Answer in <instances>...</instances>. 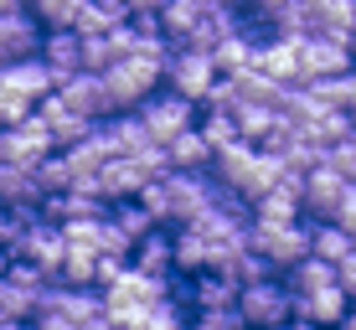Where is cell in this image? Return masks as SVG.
I'll return each mask as SVG.
<instances>
[{
	"instance_id": "40",
	"label": "cell",
	"mask_w": 356,
	"mask_h": 330,
	"mask_svg": "<svg viewBox=\"0 0 356 330\" xmlns=\"http://www.w3.org/2000/svg\"><path fill=\"white\" fill-rule=\"evenodd\" d=\"M351 72H356V36H351Z\"/></svg>"
},
{
	"instance_id": "12",
	"label": "cell",
	"mask_w": 356,
	"mask_h": 330,
	"mask_svg": "<svg viewBox=\"0 0 356 330\" xmlns=\"http://www.w3.org/2000/svg\"><path fill=\"white\" fill-rule=\"evenodd\" d=\"M36 119L47 124V134H52L57 150H72L78 140H88V134H93V119H88V114H78V108H72L63 93H52V99L36 104Z\"/></svg>"
},
{
	"instance_id": "36",
	"label": "cell",
	"mask_w": 356,
	"mask_h": 330,
	"mask_svg": "<svg viewBox=\"0 0 356 330\" xmlns=\"http://www.w3.org/2000/svg\"><path fill=\"white\" fill-rule=\"evenodd\" d=\"M6 10H31V0H0V16Z\"/></svg>"
},
{
	"instance_id": "38",
	"label": "cell",
	"mask_w": 356,
	"mask_h": 330,
	"mask_svg": "<svg viewBox=\"0 0 356 330\" xmlns=\"http://www.w3.org/2000/svg\"><path fill=\"white\" fill-rule=\"evenodd\" d=\"M341 330H356V304H351V315H346V320H341Z\"/></svg>"
},
{
	"instance_id": "35",
	"label": "cell",
	"mask_w": 356,
	"mask_h": 330,
	"mask_svg": "<svg viewBox=\"0 0 356 330\" xmlns=\"http://www.w3.org/2000/svg\"><path fill=\"white\" fill-rule=\"evenodd\" d=\"M124 6H129V16H161L165 0H124Z\"/></svg>"
},
{
	"instance_id": "18",
	"label": "cell",
	"mask_w": 356,
	"mask_h": 330,
	"mask_svg": "<svg viewBox=\"0 0 356 330\" xmlns=\"http://www.w3.org/2000/svg\"><path fill=\"white\" fill-rule=\"evenodd\" d=\"M57 93H63L78 114H88L93 124H98V119H114V108H108V88H104V72H78V78H67Z\"/></svg>"
},
{
	"instance_id": "14",
	"label": "cell",
	"mask_w": 356,
	"mask_h": 330,
	"mask_svg": "<svg viewBox=\"0 0 356 330\" xmlns=\"http://www.w3.org/2000/svg\"><path fill=\"white\" fill-rule=\"evenodd\" d=\"M300 186H305V176H294V170H289L274 191H264V197L253 201V222H305Z\"/></svg>"
},
{
	"instance_id": "7",
	"label": "cell",
	"mask_w": 356,
	"mask_h": 330,
	"mask_svg": "<svg viewBox=\"0 0 356 330\" xmlns=\"http://www.w3.org/2000/svg\"><path fill=\"white\" fill-rule=\"evenodd\" d=\"M300 72L305 83H325V78H346L351 72V36H300Z\"/></svg>"
},
{
	"instance_id": "4",
	"label": "cell",
	"mask_w": 356,
	"mask_h": 330,
	"mask_svg": "<svg viewBox=\"0 0 356 330\" xmlns=\"http://www.w3.org/2000/svg\"><path fill=\"white\" fill-rule=\"evenodd\" d=\"M238 315L248 320V330H284L294 325V295L284 284V274H268L259 284H243Z\"/></svg>"
},
{
	"instance_id": "6",
	"label": "cell",
	"mask_w": 356,
	"mask_h": 330,
	"mask_svg": "<svg viewBox=\"0 0 356 330\" xmlns=\"http://www.w3.org/2000/svg\"><path fill=\"white\" fill-rule=\"evenodd\" d=\"M217 83H222V72H217L212 52H186V47L170 52V63H165V88L170 93H181V99H191L196 108H207Z\"/></svg>"
},
{
	"instance_id": "23",
	"label": "cell",
	"mask_w": 356,
	"mask_h": 330,
	"mask_svg": "<svg viewBox=\"0 0 356 330\" xmlns=\"http://www.w3.org/2000/svg\"><path fill=\"white\" fill-rule=\"evenodd\" d=\"M36 310H42V295L21 289L16 279H0V325H26L36 320Z\"/></svg>"
},
{
	"instance_id": "27",
	"label": "cell",
	"mask_w": 356,
	"mask_h": 330,
	"mask_svg": "<svg viewBox=\"0 0 356 330\" xmlns=\"http://www.w3.org/2000/svg\"><path fill=\"white\" fill-rule=\"evenodd\" d=\"M108 134H114V150L119 155H145L155 145L140 114H114V119H108Z\"/></svg>"
},
{
	"instance_id": "31",
	"label": "cell",
	"mask_w": 356,
	"mask_h": 330,
	"mask_svg": "<svg viewBox=\"0 0 356 330\" xmlns=\"http://www.w3.org/2000/svg\"><path fill=\"white\" fill-rule=\"evenodd\" d=\"M36 114V108L21 99L16 88H6V83H0V129H16V124H26V119Z\"/></svg>"
},
{
	"instance_id": "21",
	"label": "cell",
	"mask_w": 356,
	"mask_h": 330,
	"mask_svg": "<svg viewBox=\"0 0 356 330\" xmlns=\"http://www.w3.org/2000/svg\"><path fill=\"white\" fill-rule=\"evenodd\" d=\"M202 16H207L202 0H165L161 6V31L170 36V47H181L196 26H202Z\"/></svg>"
},
{
	"instance_id": "28",
	"label": "cell",
	"mask_w": 356,
	"mask_h": 330,
	"mask_svg": "<svg viewBox=\"0 0 356 330\" xmlns=\"http://www.w3.org/2000/svg\"><path fill=\"white\" fill-rule=\"evenodd\" d=\"M88 0H31V16L42 21V31H72Z\"/></svg>"
},
{
	"instance_id": "1",
	"label": "cell",
	"mask_w": 356,
	"mask_h": 330,
	"mask_svg": "<svg viewBox=\"0 0 356 330\" xmlns=\"http://www.w3.org/2000/svg\"><path fill=\"white\" fill-rule=\"evenodd\" d=\"M104 88H108V108H114V114H134L150 93L165 88V63L129 52V57H119V63L104 72Z\"/></svg>"
},
{
	"instance_id": "8",
	"label": "cell",
	"mask_w": 356,
	"mask_h": 330,
	"mask_svg": "<svg viewBox=\"0 0 356 330\" xmlns=\"http://www.w3.org/2000/svg\"><path fill=\"white\" fill-rule=\"evenodd\" d=\"M346 197H351V181L341 176V170H330V165L305 170L300 201H305V217H310V222H336V212H341Z\"/></svg>"
},
{
	"instance_id": "16",
	"label": "cell",
	"mask_w": 356,
	"mask_h": 330,
	"mask_svg": "<svg viewBox=\"0 0 356 330\" xmlns=\"http://www.w3.org/2000/svg\"><path fill=\"white\" fill-rule=\"evenodd\" d=\"M253 67H264L268 78L284 83V88H300L305 83V72H300V36H274V42H264Z\"/></svg>"
},
{
	"instance_id": "15",
	"label": "cell",
	"mask_w": 356,
	"mask_h": 330,
	"mask_svg": "<svg viewBox=\"0 0 356 330\" xmlns=\"http://www.w3.org/2000/svg\"><path fill=\"white\" fill-rule=\"evenodd\" d=\"M0 83H6V88H16L21 99H26L31 108L42 104V99H52L57 93V72L42 63V57H26V63H10L6 72H0Z\"/></svg>"
},
{
	"instance_id": "33",
	"label": "cell",
	"mask_w": 356,
	"mask_h": 330,
	"mask_svg": "<svg viewBox=\"0 0 356 330\" xmlns=\"http://www.w3.org/2000/svg\"><path fill=\"white\" fill-rule=\"evenodd\" d=\"M336 227H341V232H346V238L356 242V186H351V197L341 201V212H336Z\"/></svg>"
},
{
	"instance_id": "37",
	"label": "cell",
	"mask_w": 356,
	"mask_h": 330,
	"mask_svg": "<svg viewBox=\"0 0 356 330\" xmlns=\"http://www.w3.org/2000/svg\"><path fill=\"white\" fill-rule=\"evenodd\" d=\"M6 274H10V253L0 248V279H6Z\"/></svg>"
},
{
	"instance_id": "20",
	"label": "cell",
	"mask_w": 356,
	"mask_h": 330,
	"mask_svg": "<svg viewBox=\"0 0 356 330\" xmlns=\"http://www.w3.org/2000/svg\"><path fill=\"white\" fill-rule=\"evenodd\" d=\"M222 114H232L238 134L248 145H259V150L274 140V129H279V108H268V104H232V108H222Z\"/></svg>"
},
{
	"instance_id": "26",
	"label": "cell",
	"mask_w": 356,
	"mask_h": 330,
	"mask_svg": "<svg viewBox=\"0 0 356 330\" xmlns=\"http://www.w3.org/2000/svg\"><path fill=\"white\" fill-rule=\"evenodd\" d=\"M108 222H114L119 232H124V238H129V242H140V238H150V232H155V227H161V222H155V217H150V212H145V201H140V197H134V201H114V206H108Z\"/></svg>"
},
{
	"instance_id": "9",
	"label": "cell",
	"mask_w": 356,
	"mask_h": 330,
	"mask_svg": "<svg viewBox=\"0 0 356 330\" xmlns=\"http://www.w3.org/2000/svg\"><path fill=\"white\" fill-rule=\"evenodd\" d=\"M47 155H57V145H52V134H47V124L36 114L26 119V124H16V129H0V165L36 170Z\"/></svg>"
},
{
	"instance_id": "5",
	"label": "cell",
	"mask_w": 356,
	"mask_h": 330,
	"mask_svg": "<svg viewBox=\"0 0 356 330\" xmlns=\"http://www.w3.org/2000/svg\"><path fill=\"white\" fill-rule=\"evenodd\" d=\"M134 114L145 119V129H150V140L155 145H170V140H181L186 129H196L202 124V108H196L191 99H181V93H170V88H161V93H150Z\"/></svg>"
},
{
	"instance_id": "42",
	"label": "cell",
	"mask_w": 356,
	"mask_h": 330,
	"mask_svg": "<svg viewBox=\"0 0 356 330\" xmlns=\"http://www.w3.org/2000/svg\"><path fill=\"white\" fill-rule=\"evenodd\" d=\"M0 212H6V201H0Z\"/></svg>"
},
{
	"instance_id": "2",
	"label": "cell",
	"mask_w": 356,
	"mask_h": 330,
	"mask_svg": "<svg viewBox=\"0 0 356 330\" xmlns=\"http://www.w3.org/2000/svg\"><path fill=\"white\" fill-rule=\"evenodd\" d=\"M16 232H10V258L21 263H36L42 274L57 279V268L67 258V232L57 222H47V217H10Z\"/></svg>"
},
{
	"instance_id": "11",
	"label": "cell",
	"mask_w": 356,
	"mask_h": 330,
	"mask_svg": "<svg viewBox=\"0 0 356 330\" xmlns=\"http://www.w3.org/2000/svg\"><path fill=\"white\" fill-rule=\"evenodd\" d=\"M42 21L31 10H6L0 16V63H26V57H42Z\"/></svg>"
},
{
	"instance_id": "39",
	"label": "cell",
	"mask_w": 356,
	"mask_h": 330,
	"mask_svg": "<svg viewBox=\"0 0 356 330\" xmlns=\"http://www.w3.org/2000/svg\"><path fill=\"white\" fill-rule=\"evenodd\" d=\"M0 330H31V320H26V325H0Z\"/></svg>"
},
{
	"instance_id": "17",
	"label": "cell",
	"mask_w": 356,
	"mask_h": 330,
	"mask_svg": "<svg viewBox=\"0 0 356 330\" xmlns=\"http://www.w3.org/2000/svg\"><path fill=\"white\" fill-rule=\"evenodd\" d=\"M129 268H140V274H150V279H176V238H170V227H155L150 238L134 242Z\"/></svg>"
},
{
	"instance_id": "24",
	"label": "cell",
	"mask_w": 356,
	"mask_h": 330,
	"mask_svg": "<svg viewBox=\"0 0 356 330\" xmlns=\"http://www.w3.org/2000/svg\"><path fill=\"white\" fill-rule=\"evenodd\" d=\"M284 284H289V295L300 299V295H315V289L341 284V279H336V263H325V258H305V263H294L289 274H284Z\"/></svg>"
},
{
	"instance_id": "3",
	"label": "cell",
	"mask_w": 356,
	"mask_h": 330,
	"mask_svg": "<svg viewBox=\"0 0 356 330\" xmlns=\"http://www.w3.org/2000/svg\"><path fill=\"white\" fill-rule=\"evenodd\" d=\"M248 248L259 253L274 274H289L294 263L310 258V222H253Z\"/></svg>"
},
{
	"instance_id": "10",
	"label": "cell",
	"mask_w": 356,
	"mask_h": 330,
	"mask_svg": "<svg viewBox=\"0 0 356 330\" xmlns=\"http://www.w3.org/2000/svg\"><path fill=\"white\" fill-rule=\"evenodd\" d=\"M346 315H351V295H346L341 284L315 289V295H300V299H294V325H305V330H341Z\"/></svg>"
},
{
	"instance_id": "19",
	"label": "cell",
	"mask_w": 356,
	"mask_h": 330,
	"mask_svg": "<svg viewBox=\"0 0 356 330\" xmlns=\"http://www.w3.org/2000/svg\"><path fill=\"white\" fill-rule=\"evenodd\" d=\"M42 63L57 72V88H63L67 78L83 72V36L78 31H47L42 36Z\"/></svg>"
},
{
	"instance_id": "13",
	"label": "cell",
	"mask_w": 356,
	"mask_h": 330,
	"mask_svg": "<svg viewBox=\"0 0 356 330\" xmlns=\"http://www.w3.org/2000/svg\"><path fill=\"white\" fill-rule=\"evenodd\" d=\"M145 186H150V176H145L140 160H129V155H114V160L93 176V191H98L108 206H114V201H134Z\"/></svg>"
},
{
	"instance_id": "34",
	"label": "cell",
	"mask_w": 356,
	"mask_h": 330,
	"mask_svg": "<svg viewBox=\"0 0 356 330\" xmlns=\"http://www.w3.org/2000/svg\"><path fill=\"white\" fill-rule=\"evenodd\" d=\"M336 279H341V289H346L351 304H356V253H351L346 263H336Z\"/></svg>"
},
{
	"instance_id": "25",
	"label": "cell",
	"mask_w": 356,
	"mask_h": 330,
	"mask_svg": "<svg viewBox=\"0 0 356 330\" xmlns=\"http://www.w3.org/2000/svg\"><path fill=\"white\" fill-rule=\"evenodd\" d=\"M356 253V242L341 232L336 222H310V258H325V263H346Z\"/></svg>"
},
{
	"instance_id": "30",
	"label": "cell",
	"mask_w": 356,
	"mask_h": 330,
	"mask_svg": "<svg viewBox=\"0 0 356 330\" xmlns=\"http://www.w3.org/2000/svg\"><path fill=\"white\" fill-rule=\"evenodd\" d=\"M129 330H191V310H181L176 299H165V304H155V310H145Z\"/></svg>"
},
{
	"instance_id": "41",
	"label": "cell",
	"mask_w": 356,
	"mask_h": 330,
	"mask_svg": "<svg viewBox=\"0 0 356 330\" xmlns=\"http://www.w3.org/2000/svg\"><path fill=\"white\" fill-rule=\"evenodd\" d=\"M351 129H356V108H351Z\"/></svg>"
},
{
	"instance_id": "29",
	"label": "cell",
	"mask_w": 356,
	"mask_h": 330,
	"mask_svg": "<svg viewBox=\"0 0 356 330\" xmlns=\"http://www.w3.org/2000/svg\"><path fill=\"white\" fill-rule=\"evenodd\" d=\"M202 140L212 145V155H222V150H232V145L243 140L238 134V124H232V114H222V108H202Z\"/></svg>"
},
{
	"instance_id": "32",
	"label": "cell",
	"mask_w": 356,
	"mask_h": 330,
	"mask_svg": "<svg viewBox=\"0 0 356 330\" xmlns=\"http://www.w3.org/2000/svg\"><path fill=\"white\" fill-rule=\"evenodd\" d=\"M191 330H248V320H243L238 304H232V310H202V315H191Z\"/></svg>"
},
{
	"instance_id": "22",
	"label": "cell",
	"mask_w": 356,
	"mask_h": 330,
	"mask_svg": "<svg viewBox=\"0 0 356 330\" xmlns=\"http://www.w3.org/2000/svg\"><path fill=\"white\" fill-rule=\"evenodd\" d=\"M165 160H170V170H212V145L202 140V129H186L181 140H170L165 145Z\"/></svg>"
}]
</instances>
